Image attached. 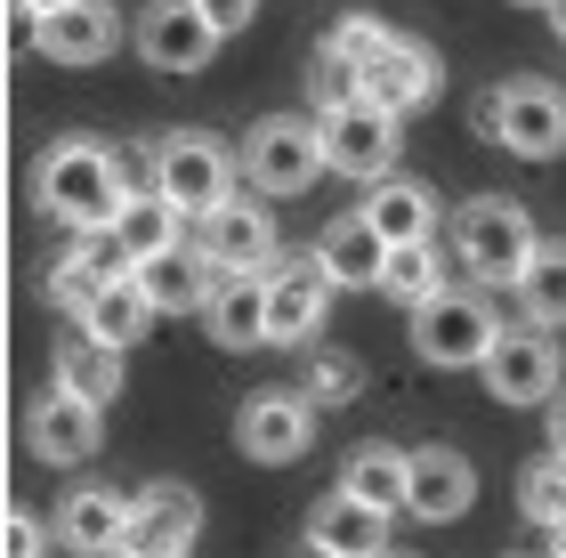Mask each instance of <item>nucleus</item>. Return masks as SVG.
Instances as JSON below:
<instances>
[{
  "label": "nucleus",
  "mask_w": 566,
  "mask_h": 558,
  "mask_svg": "<svg viewBox=\"0 0 566 558\" xmlns=\"http://www.w3.org/2000/svg\"><path fill=\"white\" fill-rule=\"evenodd\" d=\"M373 292H389L397 308H421V299L446 292V251H437V235H429V243H389V260H380V284H373Z\"/></svg>",
  "instance_id": "obj_29"
},
{
  "label": "nucleus",
  "mask_w": 566,
  "mask_h": 558,
  "mask_svg": "<svg viewBox=\"0 0 566 558\" xmlns=\"http://www.w3.org/2000/svg\"><path fill=\"white\" fill-rule=\"evenodd\" d=\"M195 9H202V17H211V33L227 41V33H243V24H251V17H260V0H195Z\"/></svg>",
  "instance_id": "obj_36"
},
{
  "label": "nucleus",
  "mask_w": 566,
  "mask_h": 558,
  "mask_svg": "<svg viewBox=\"0 0 566 558\" xmlns=\"http://www.w3.org/2000/svg\"><path fill=\"white\" fill-rule=\"evenodd\" d=\"M49 9H65V0H24V17H49Z\"/></svg>",
  "instance_id": "obj_39"
},
{
  "label": "nucleus",
  "mask_w": 566,
  "mask_h": 558,
  "mask_svg": "<svg viewBox=\"0 0 566 558\" xmlns=\"http://www.w3.org/2000/svg\"><path fill=\"white\" fill-rule=\"evenodd\" d=\"M235 445H243L260 470L300 462V453L316 445V404H307L300 389H260V397L235 413Z\"/></svg>",
  "instance_id": "obj_10"
},
{
  "label": "nucleus",
  "mask_w": 566,
  "mask_h": 558,
  "mask_svg": "<svg viewBox=\"0 0 566 558\" xmlns=\"http://www.w3.org/2000/svg\"><path fill=\"white\" fill-rule=\"evenodd\" d=\"M551 462H566V397H551Z\"/></svg>",
  "instance_id": "obj_37"
},
{
  "label": "nucleus",
  "mask_w": 566,
  "mask_h": 558,
  "mask_svg": "<svg viewBox=\"0 0 566 558\" xmlns=\"http://www.w3.org/2000/svg\"><path fill=\"white\" fill-rule=\"evenodd\" d=\"M97 284H114V275H106V267H97V260H90V251H82V243H73V251H65V260H57V267H49V308H65V316H82V308H90V299H97Z\"/></svg>",
  "instance_id": "obj_31"
},
{
  "label": "nucleus",
  "mask_w": 566,
  "mask_h": 558,
  "mask_svg": "<svg viewBox=\"0 0 566 558\" xmlns=\"http://www.w3.org/2000/svg\"><path fill=\"white\" fill-rule=\"evenodd\" d=\"M49 535H57L73 558H114L130 543V494L122 486H73L57 510H49Z\"/></svg>",
  "instance_id": "obj_15"
},
{
  "label": "nucleus",
  "mask_w": 566,
  "mask_h": 558,
  "mask_svg": "<svg viewBox=\"0 0 566 558\" xmlns=\"http://www.w3.org/2000/svg\"><path fill=\"white\" fill-rule=\"evenodd\" d=\"M122 357L130 348H106V340H90V333H73L65 348H57V389H73V397H90L97 413L122 397Z\"/></svg>",
  "instance_id": "obj_27"
},
{
  "label": "nucleus",
  "mask_w": 566,
  "mask_h": 558,
  "mask_svg": "<svg viewBox=\"0 0 566 558\" xmlns=\"http://www.w3.org/2000/svg\"><path fill=\"white\" fill-rule=\"evenodd\" d=\"M33 194H41V211L57 219V227L90 235V227H106V219L122 211L130 170H122V155H114V146H97V138H57V146L41 155Z\"/></svg>",
  "instance_id": "obj_1"
},
{
  "label": "nucleus",
  "mask_w": 566,
  "mask_h": 558,
  "mask_svg": "<svg viewBox=\"0 0 566 558\" xmlns=\"http://www.w3.org/2000/svg\"><path fill=\"white\" fill-rule=\"evenodd\" d=\"M478 502V470L461 462L453 445H421L405 453V518H429V526H453L461 510Z\"/></svg>",
  "instance_id": "obj_17"
},
{
  "label": "nucleus",
  "mask_w": 566,
  "mask_h": 558,
  "mask_svg": "<svg viewBox=\"0 0 566 558\" xmlns=\"http://www.w3.org/2000/svg\"><path fill=\"white\" fill-rule=\"evenodd\" d=\"M33 49L49 65H106L122 49V17L114 0H65V9L33 17Z\"/></svg>",
  "instance_id": "obj_13"
},
{
  "label": "nucleus",
  "mask_w": 566,
  "mask_h": 558,
  "mask_svg": "<svg viewBox=\"0 0 566 558\" xmlns=\"http://www.w3.org/2000/svg\"><path fill=\"white\" fill-rule=\"evenodd\" d=\"M73 324H82L90 340H106V348H138V340L154 333V308H146L138 275H114V284H97V299H90Z\"/></svg>",
  "instance_id": "obj_26"
},
{
  "label": "nucleus",
  "mask_w": 566,
  "mask_h": 558,
  "mask_svg": "<svg viewBox=\"0 0 566 558\" xmlns=\"http://www.w3.org/2000/svg\"><path fill=\"white\" fill-rule=\"evenodd\" d=\"M380 558H405V550H380Z\"/></svg>",
  "instance_id": "obj_43"
},
{
  "label": "nucleus",
  "mask_w": 566,
  "mask_h": 558,
  "mask_svg": "<svg viewBox=\"0 0 566 558\" xmlns=\"http://www.w3.org/2000/svg\"><path fill=\"white\" fill-rule=\"evenodd\" d=\"M485 389H494L502 404H551L558 397V348L534 333V324H518V333H502L494 348H485Z\"/></svg>",
  "instance_id": "obj_16"
},
{
  "label": "nucleus",
  "mask_w": 566,
  "mask_h": 558,
  "mask_svg": "<svg viewBox=\"0 0 566 558\" xmlns=\"http://www.w3.org/2000/svg\"><path fill=\"white\" fill-rule=\"evenodd\" d=\"M307 550H324V558H380L389 550V518L332 486L316 510H307Z\"/></svg>",
  "instance_id": "obj_21"
},
{
  "label": "nucleus",
  "mask_w": 566,
  "mask_h": 558,
  "mask_svg": "<svg viewBox=\"0 0 566 558\" xmlns=\"http://www.w3.org/2000/svg\"><path fill=\"white\" fill-rule=\"evenodd\" d=\"M340 494H348V502H365V510H380V518H397V510H405V445H380V438L348 445V462H340Z\"/></svg>",
  "instance_id": "obj_25"
},
{
  "label": "nucleus",
  "mask_w": 566,
  "mask_h": 558,
  "mask_svg": "<svg viewBox=\"0 0 566 558\" xmlns=\"http://www.w3.org/2000/svg\"><path fill=\"white\" fill-rule=\"evenodd\" d=\"M235 170L260 194H307L324 179V146H316V122L307 114H268V122H251V138H243V155Z\"/></svg>",
  "instance_id": "obj_6"
},
{
  "label": "nucleus",
  "mask_w": 566,
  "mask_h": 558,
  "mask_svg": "<svg viewBox=\"0 0 566 558\" xmlns=\"http://www.w3.org/2000/svg\"><path fill=\"white\" fill-rule=\"evenodd\" d=\"M97 438H106V413H97L90 397H73V389L33 397V413H24V445H33V462H49V470L90 462Z\"/></svg>",
  "instance_id": "obj_12"
},
{
  "label": "nucleus",
  "mask_w": 566,
  "mask_h": 558,
  "mask_svg": "<svg viewBox=\"0 0 566 558\" xmlns=\"http://www.w3.org/2000/svg\"><path fill=\"white\" fill-rule=\"evenodd\" d=\"M534 243H543V235H534V219L518 211V202L478 194V202L453 211V267L470 275V284H518V267H526Z\"/></svg>",
  "instance_id": "obj_3"
},
{
  "label": "nucleus",
  "mask_w": 566,
  "mask_h": 558,
  "mask_svg": "<svg viewBox=\"0 0 566 558\" xmlns=\"http://www.w3.org/2000/svg\"><path fill=\"white\" fill-rule=\"evenodd\" d=\"M130 275H138V292H146L154 316H202V299H211V284H219V267L202 260L195 243L154 251V260H138Z\"/></svg>",
  "instance_id": "obj_19"
},
{
  "label": "nucleus",
  "mask_w": 566,
  "mask_h": 558,
  "mask_svg": "<svg viewBox=\"0 0 566 558\" xmlns=\"http://www.w3.org/2000/svg\"><path fill=\"white\" fill-rule=\"evenodd\" d=\"M307 97H316V114H332V106H356V97H365V73H356L340 49H316V57H307Z\"/></svg>",
  "instance_id": "obj_32"
},
{
  "label": "nucleus",
  "mask_w": 566,
  "mask_h": 558,
  "mask_svg": "<svg viewBox=\"0 0 566 558\" xmlns=\"http://www.w3.org/2000/svg\"><path fill=\"white\" fill-rule=\"evenodd\" d=\"M526 9H551V0H526Z\"/></svg>",
  "instance_id": "obj_41"
},
{
  "label": "nucleus",
  "mask_w": 566,
  "mask_h": 558,
  "mask_svg": "<svg viewBox=\"0 0 566 558\" xmlns=\"http://www.w3.org/2000/svg\"><path fill=\"white\" fill-rule=\"evenodd\" d=\"M195 251L211 260L219 275H268L283 251H275V219H268V202H243V194H227L219 211H202L195 219Z\"/></svg>",
  "instance_id": "obj_9"
},
{
  "label": "nucleus",
  "mask_w": 566,
  "mask_h": 558,
  "mask_svg": "<svg viewBox=\"0 0 566 558\" xmlns=\"http://www.w3.org/2000/svg\"><path fill=\"white\" fill-rule=\"evenodd\" d=\"M356 219H365L380 243H429V235H437V194H429V179L389 170V179H365Z\"/></svg>",
  "instance_id": "obj_20"
},
{
  "label": "nucleus",
  "mask_w": 566,
  "mask_h": 558,
  "mask_svg": "<svg viewBox=\"0 0 566 558\" xmlns=\"http://www.w3.org/2000/svg\"><path fill=\"white\" fill-rule=\"evenodd\" d=\"M146 179H154V194H163L178 219H202V211H219V202H227L235 162H227V146L211 130H170V138H154Z\"/></svg>",
  "instance_id": "obj_4"
},
{
  "label": "nucleus",
  "mask_w": 566,
  "mask_h": 558,
  "mask_svg": "<svg viewBox=\"0 0 566 558\" xmlns=\"http://www.w3.org/2000/svg\"><path fill=\"white\" fill-rule=\"evenodd\" d=\"M300 558H324V550H300Z\"/></svg>",
  "instance_id": "obj_42"
},
{
  "label": "nucleus",
  "mask_w": 566,
  "mask_h": 558,
  "mask_svg": "<svg viewBox=\"0 0 566 558\" xmlns=\"http://www.w3.org/2000/svg\"><path fill=\"white\" fill-rule=\"evenodd\" d=\"M202 333L219 348H268V275H219L202 299Z\"/></svg>",
  "instance_id": "obj_22"
},
{
  "label": "nucleus",
  "mask_w": 566,
  "mask_h": 558,
  "mask_svg": "<svg viewBox=\"0 0 566 558\" xmlns=\"http://www.w3.org/2000/svg\"><path fill=\"white\" fill-rule=\"evenodd\" d=\"M356 73H365V106H380L389 122L421 114L429 97L446 90V57H437L429 41H413V33H389V41H380Z\"/></svg>",
  "instance_id": "obj_7"
},
{
  "label": "nucleus",
  "mask_w": 566,
  "mask_h": 558,
  "mask_svg": "<svg viewBox=\"0 0 566 558\" xmlns=\"http://www.w3.org/2000/svg\"><path fill=\"white\" fill-rule=\"evenodd\" d=\"M324 308H332V275L316 267V251L268 267V348H307L324 333Z\"/></svg>",
  "instance_id": "obj_11"
},
{
  "label": "nucleus",
  "mask_w": 566,
  "mask_h": 558,
  "mask_svg": "<svg viewBox=\"0 0 566 558\" xmlns=\"http://www.w3.org/2000/svg\"><path fill=\"white\" fill-rule=\"evenodd\" d=\"M510 292H518V316L534 333H543V324H566V243H534Z\"/></svg>",
  "instance_id": "obj_28"
},
{
  "label": "nucleus",
  "mask_w": 566,
  "mask_h": 558,
  "mask_svg": "<svg viewBox=\"0 0 566 558\" xmlns=\"http://www.w3.org/2000/svg\"><path fill=\"white\" fill-rule=\"evenodd\" d=\"M195 535H202V494L187 477H146L130 494V543L138 550H195Z\"/></svg>",
  "instance_id": "obj_18"
},
{
  "label": "nucleus",
  "mask_w": 566,
  "mask_h": 558,
  "mask_svg": "<svg viewBox=\"0 0 566 558\" xmlns=\"http://www.w3.org/2000/svg\"><path fill=\"white\" fill-rule=\"evenodd\" d=\"M551 24H558V41H566V0H551Z\"/></svg>",
  "instance_id": "obj_40"
},
{
  "label": "nucleus",
  "mask_w": 566,
  "mask_h": 558,
  "mask_svg": "<svg viewBox=\"0 0 566 558\" xmlns=\"http://www.w3.org/2000/svg\"><path fill=\"white\" fill-rule=\"evenodd\" d=\"M389 33H397V24H380V17H340V24H332V49H340L348 65H365Z\"/></svg>",
  "instance_id": "obj_35"
},
{
  "label": "nucleus",
  "mask_w": 566,
  "mask_h": 558,
  "mask_svg": "<svg viewBox=\"0 0 566 558\" xmlns=\"http://www.w3.org/2000/svg\"><path fill=\"white\" fill-rule=\"evenodd\" d=\"M49 543L57 535L41 526V510H17V502L0 510V558H49Z\"/></svg>",
  "instance_id": "obj_34"
},
{
  "label": "nucleus",
  "mask_w": 566,
  "mask_h": 558,
  "mask_svg": "<svg viewBox=\"0 0 566 558\" xmlns=\"http://www.w3.org/2000/svg\"><path fill=\"white\" fill-rule=\"evenodd\" d=\"M316 146H324V170H340V179H389L397 170V122L380 114V106H332V114H316Z\"/></svg>",
  "instance_id": "obj_8"
},
{
  "label": "nucleus",
  "mask_w": 566,
  "mask_h": 558,
  "mask_svg": "<svg viewBox=\"0 0 566 558\" xmlns=\"http://www.w3.org/2000/svg\"><path fill=\"white\" fill-rule=\"evenodd\" d=\"M114 558H195V550H138L130 543V550H114Z\"/></svg>",
  "instance_id": "obj_38"
},
{
  "label": "nucleus",
  "mask_w": 566,
  "mask_h": 558,
  "mask_svg": "<svg viewBox=\"0 0 566 558\" xmlns=\"http://www.w3.org/2000/svg\"><path fill=\"white\" fill-rule=\"evenodd\" d=\"M380 260H389V243H380L356 211H340V219L316 235V267L332 275V292H373V284H380Z\"/></svg>",
  "instance_id": "obj_23"
},
{
  "label": "nucleus",
  "mask_w": 566,
  "mask_h": 558,
  "mask_svg": "<svg viewBox=\"0 0 566 558\" xmlns=\"http://www.w3.org/2000/svg\"><path fill=\"white\" fill-rule=\"evenodd\" d=\"M518 510L534 518V526H566V462H534L526 477H518Z\"/></svg>",
  "instance_id": "obj_33"
},
{
  "label": "nucleus",
  "mask_w": 566,
  "mask_h": 558,
  "mask_svg": "<svg viewBox=\"0 0 566 558\" xmlns=\"http://www.w3.org/2000/svg\"><path fill=\"white\" fill-rule=\"evenodd\" d=\"M502 340V324H494V299L485 292H437L413 308V357L437 365V372H461V365H485V348Z\"/></svg>",
  "instance_id": "obj_5"
},
{
  "label": "nucleus",
  "mask_w": 566,
  "mask_h": 558,
  "mask_svg": "<svg viewBox=\"0 0 566 558\" xmlns=\"http://www.w3.org/2000/svg\"><path fill=\"white\" fill-rule=\"evenodd\" d=\"M478 138H494L502 155H518V162H558L566 155V90L534 82V73L485 90L478 97Z\"/></svg>",
  "instance_id": "obj_2"
},
{
  "label": "nucleus",
  "mask_w": 566,
  "mask_h": 558,
  "mask_svg": "<svg viewBox=\"0 0 566 558\" xmlns=\"http://www.w3.org/2000/svg\"><path fill=\"white\" fill-rule=\"evenodd\" d=\"M130 41H138V57H146L154 73H202V65H211V49H219L211 17H202L195 0H154Z\"/></svg>",
  "instance_id": "obj_14"
},
{
  "label": "nucleus",
  "mask_w": 566,
  "mask_h": 558,
  "mask_svg": "<svg viewBox=\"0 0 566 558\" xmlns=\"http://www.w3.org/2000/svg\"><path fill=\"white\" fill-rule=\"evenodd\" d=\"M300 397H307V404H356V397H365V365L340 357V348H307Z\"/></svg>",
  "instance_id": "obj_30"
},
{
  "label": "nucleus",
  "mask_w": 566,
  "mask_h": 558,
  "mask_svg": "<svg viewBox=\"0 0 566 558\" xmlns=\"http://www.w3.org/2000/svg\"><path fill=\"white\" fill-rule=\"evenodd\" d=\"M106 235L122 243V260H154V251H170V243H187V219H178L170 211V202L163 194H154V187H130V194H122V211L106 219Z\"/></svg>",
  "instance_id": "obj_24"
}]
</instances>
